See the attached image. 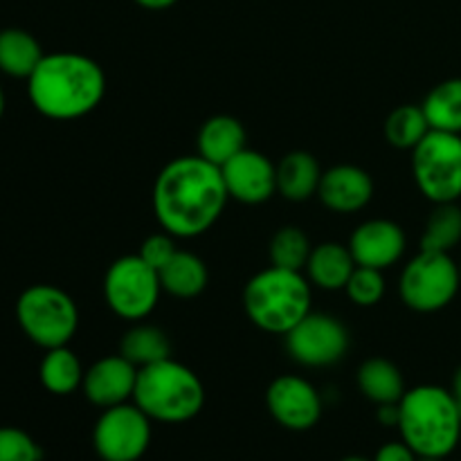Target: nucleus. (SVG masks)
<instances>
[{
  "mask_svg": "<svg viewBox=\"0 0 461 461\" xmlns=\"http://www.w3.org/2000/svg\"><path fill=\"white\" fill-rule=\"evenodd\" d=\"M230 194L221 167L201 156L171 160L153 185V214L165 232L194 239L207 232L223 214Z\"/></svg>",
  "mask_w": 461,
  "mask_h": 461,
  "instance_id": "nucleus-1",
  "label": "nucleus"
},
{
  "mask_svg": "<svg viewBox=\"0 0 461 461\" xmlns=\"http://www.w3.org/2000/svg\"><path fill=\"white\" fill-rule=\"evenodd\" d=\"M30 102L50 120L70 122L88 115L106 95V75L86 54H45L27 79Z\"/></svg>",
  "mask_w": 461,
  "mask_h": 461,
  "instance_id": "nucleus-2",
  "label": "nucleus"
},
{
  "mask_svg": "<svg viewBox=\"0 0 461 461\" xmlns=\"http://www.w3.org/2000/svg\"><path fill=\"white\" fill-rule=\"evenodd\" d=\"M401 439L419 457H448L461 441V408L450 390L419 385L399 403Z\"/></svg>",
  "mask_w": 461,
  "mask_h": 461,
  "instance_id": "nucleus-3",
  "label": "nucleus"
},
{
  "mask_svg": "<svg viewBox=\"0 0 461 461\" xmlns=\"http://www.w3.org/2000/svg\"><path fill=\"white\" fill-rule=\"evenodd\" d=\"M133 403L151 421L187 423L201 414L205 387L187 365L165 358L140 369Z\"/></svg>",
  "mask_w": 461,
  "mask_h": 461,
  "instance_id": "nucleus-4",
  "label": "nucleus"
},
{
  "mask_svg": "<svg viewBox=\"0 0 461 461\" xmlns=\"http://www.w3.org/2000/svg\"><path fill=\"white\" fill-rule=\"evenodd\" d=\"M243 309L261 331L286 336L311 313L309 279L297 270L270 266L246 284Z\"/></svg>",
  "mask_w": 461,
  "mask_h": 461,
  "instance_id": "nucleus-5",
  "label": "nucleus"
},
{
  "mask_svg": "<svg viewBox=\"0 0 461 461\" xmlns=\"http://www.w3.org/2000/svg\"><path fill=\"white\" fill-rule=\"evenodd\" d=\"M16 320L23 333L45 351L66 347L79 327V311L66 291L50 284L25 288L16 302Z\"/></svg>",
  "mask_w": 461,
  "mask_h": 461,
  "instance_id": "nucleus-6",
  "label": "nucleus"
},
{
  "mask_svg": "<svg viewBox=\"0 0 461 461\" xmlns=\"http://www.w3.org/2000/svg\"><path fill=\"white\" fill-rule=\"evenodd\" d=\"M412 174L419 192L432 201L457 203L461 198V135L430 131L412 149Z\"/></svg>",
  "mask_w": 461,
  "mask_h": 461,
  "instance_id": "nucleus-7",
  "label": "nucleus"
},
{
  "mask_svg": "<svg viewBox=\"0 0 461 461\" xmlns=\"http://www.w3.org/2000/svg\"><path fill=\"white\" fill-rule=\"evenodd\" d=\"M461 288L459 266L448 252L421 250L401 273L399 293L408 309L437 313L457 297Z\"/></svg>",
  "mask_w": 461,
  "mask_h": 461,
  "instance_id": "nucleus-8",
  "label": "nucleus"
},
{
  "mask_svg": "<svg viewBox=\"0 0 461 461\" xmlns=\"http://www.w3.org/2000/svg\"><path fill=\"white\" fill-rule=\"evenodd\" d=\"M160 275L140 255H126L113 261L104 277L106 304L122 320H144L160 300Z\"/></svg>",
  "mask_w": 461,
  "mask_h": 461,
  "instance_id": "nucleus-9",
  "label": "nucleus"
},
{
  "mask_svg": "<svg viewBox=\"0 0 461 461\" xmlns=\"http://www.w3.org/2000/svg\"><path fill=\"white\" fill-rule=\"evenodd\" d=\"M151 444V419L135 403L104 410L93 430L95 453L102 461H138Z\"/></svg>",
  "mask_w": 461,
  "mask_h": 461,
  "instance_id": "nucleus-10",
  "label": "nucleus"
},
{
  "mask_svg": "<svg viewBox=\"0 0 461 461\" xmlns=\"http://www.w3.org/2000/svg\"><path fill=\"white\" fill-rule=\"evenodd\" d=\"M286 349L293 360L304 367H331L345 358L349 349V333L333 315L311 311L286 333Z\"/></svg>",
  "mask_w": 461,
  "mask_h": 461,
  "instance_id": "nucleus-11",
  "label": "nucleus"
},
{
  "mask_svg": "<svg viewBox=\"0 0 461 461\" xmlns=\"http://www.w3.org/2000/svg\"><path fill=\"white\" fill-rule=\"evenodd\" d=\"M266 405L275 421L293 432L311 430L322 417V399L318 390L300 376L275 378L266 392Z\"/></svg>",
  "mask_w": 461,
  "mask_h": 461,
  "instance_id": "nucleus-12",
  "label": "nucleus"
},
{
  "mask_svg": "<svg viewBox=\"0 0 461 461\" xmlns=\"http://www.w3.org/2000/svg\"><path fill=\"white\" fill-rule=\"evenodd\" d=\"M230 198L246 205H261L277 192V165L264 153L243 149L221 167Z\"/></svg>",
  "mask_w": 461,
  "mask_h": 461,
  "instance_id": "nucleus-13",
  "label": "nucleus"
},
{
  "mask_svg": "<svg viewBox=\"0 0 461 461\" xmlns=\"http://www.w3.org/2000/svg\"><path fill=\"white\" fill-rule=\"evenodd\" d=\"M405 246H408V239H405L403 228L387 219L365 221L349 239V250L356 264L376 270L394 266L403 257Z\"/></svg>",
  "mask_w": 461,
  "mask_h": 461,
  "instance_id": "nucleus-14",
  "label": "nucleus"
},
{
  "mask_svg": "<svg viewBox=\"0 0 461 461\" xmlns=\"http://www.w3.org/2000/svg\"><path fill=\"white\" fill-rule=\"evenodd\" d=\"M138 372L140 369L122 354L106 356L84 374L81 390H84L86 399L97 408H115V405L129 403L133 399Z\"/></svg>",
  "mask_w": 461,
  "mask_h": 461,
  "instance_id": "nucleus-15",
  "label": "nucleus"
},
{
  "mask_svg": "<svg viewBox=\"0 0 461 461\" xmlns=\"http://www.w3.org/2000/svg\"><path fill=\"white\" fill-rule=\"evenodd\" d=\"M374 196V180L365 169L354 165L331 167L320 180L318 198L324 207L338 214H354L363 210Z\"/></svg>",
  "mask_w": 461,
  "mask_h": 461,
  "instance_id": "nucleus-16",
  "label": "nucleus"
},
{
  "mask_svg": "<svg viewBox=\"0 0 461 461\" xmlns=\"http://www.w3.org/2000/svg\"><path fill=\"white\" fill-rule=\"evenodd\" d=\"M198 156L216 167H223L246 149V129L232 115H214L198 131Z\"/></svg>",
  "mask_w": 461,
  "mask_h": 461,
  "instance_id": "nucleus-17",
  "label": "nucleus"
},
{
  "mask_svg": "<svg viewBox=\"0 0 461 461\" xmlns=\"http://www.w3.org/2000/svg\"><path fill=\"white\" fill-rule=\"evenodd\" d=\"M356 266L358 264H356L349 246L329 241L320 243L311 250L309 261H306V275H309V282L322 291H340L347 286Z\"/></svg>",
  "mask_w": 461,
  "mask_h": 461,
  "instance_id": "nucleus-18",
  "label": "nucleus"
},
{
  "mask_svg": "<svg viewBox=\"0 0 461 461\" xmlns=\"http://www.w3.org/2000/svg\"><path fill=\"white\" fill-rule=\"evenodd\" d=\"M322 174L320 162L311 153L293 151L277 165V192L286 201H309L311 196H318Z\"/></svg>",
  "mask_w": 461,
  "mask_h": 461,
  "instance_id": "nucleus-19",
  "label": "nucleus"
},
{
  "mask_svg": "<svg viewBox=\"0 0 461 461\" xmlns=\"http://www.w3.org/2000/svg\"><path fill=\"white\" fill-rule=\"evenodd\" d=\"M41 43L25 30L7 27L0 32V70L16 79H30L32 72L43 61Z\"/></svg>",
  "mask_w": 461,
  "mask_h": 461,
  "instance_id": "nucleus-20",
  "label": "nucleus"
},
{
  "mask_svg": "<svg viewBox=\"0 0 461 461\" xmlns=\"http://www.w3.org/2000/svg\"><path fill=\"white\" fill-rule=\"evenodd\" d=\"M358 387L365 399L376 405L399 403L408 392L401 369L385 358H369L360 365Z\"/></svg>",
  "mask_w": 461,
  "mask_h": 461,
  "instance_id": "nucleus-21",
  "label": "nucleus"
},
{
  "mask_svg": "<svg viewBox=\"0 0 461 461\" xmlns=\"http://www.w3.org/2000/svg\"><path fill=\"white\" fill-rule=\"evenodd\" d=\"M158 275H160L162 291L180 297V300H192V297L201 295L207 286V279H210L207 266L203 264L201 257L185 250L176 252L174 259Z\"/></svg>",
  "mask_w": 461,
  "mask_h": 461,
  "instance_id": "nucleus-22",
  "label": "nucleus"
},
{
  "mask_svg": "<svg viewBox=\"0 0 461 461\" xmlns=\"http://www.w3.org/2000/svg\"><path fill=\"white\" fill-rule=\"evenodd\" d=\"M84 367L72 349L66 347H54L48 349L45 358L41 360L39 376L45 390L50 394L68 396L84 385Z\"/></svg>",
  "mask_w": 461,
  "mask_h": 461,
  "instance_id": "nucleus-23",
  "label": "nucleus"
},
{
  "mask_svg": "<svg viewBox=\"0 0 461 461\" xmlns=\"http://www.w3.org/2000/svg\"><path fill=\"white\" fill-rule=\"evenodd\" d=\"M421 108L432 131L461 135V77L437 84L423 99Z\"/></svg>",
  "mask_w": 461,
  "mask_h": 461,
  "instance_id": "nucleus-24",
  "label": "nucleus"
},
{
  "mask_svg": "<svg viewBox=\"0 0 461 461\" xmlns=\"http://www.w3.org/2000/svg\"><path fill=\"white\" fill-rule=\"evenodd\" d=\"M120 354L124 356L129 363H133L135 367L142 369L147 367V365L171 358V345L169 338L165 336V331H160L158 327H151V324H138V327L129 329V331L122 336Z\"/></svg>",
  "mask_w": 461,
  "mask_h": 461,
  "instance_id": "nucleus-25",
  "label": "nucleus"
},
{
  "mask_svg": "<svg viewBox=\"0 0 461 461\" xmlns=\"http://www.w3.org/2000/svg\"><path fill=\"white\" fill-rule=\"evenodd\" d=\"M461 243V207L457 203H439L428 216L421 234V250L448 252Z\"/></svg>",
  "mask_w": 461,
  "mask_h": 461,
  "instance_id": "nucleus-26",
  "label": "nucleus"
},
{
  "mask_svg": "<svg viewBox=\"0 0 461 461\" xmlns=\"http://www.w3.org/2000/svg\"><path fill=\"white\" fill-rule=\"evenodd\" d=\"M430 131L432 129L428 124L423 108L412 106V104L394 108L385 122V138L396 149H410L412 151Z\"/></svg>",
  "mask_w": 461,
  "mask_h": 461,
  "instance_id": "nucleus-27",
  "label": "nucleus"
},
{
  "mask_svg": "<svg viewBox=\"0 0 461 461\" xmlns=\"http://www.w3.org/2000/svg\"><path fill=\"white\" fill-rule=\"evenodd\" d=\"M311 241L300 228L295 225H286V228L277 230L275 237L270 239V261L277 268H286V270H302L306 268V261L311 257Z\"/></svg>",
  "mask_w": 461,
  "mask_h": 461,
  "instance_id": "nucleus-28",
  "label": "nucleus"
},
{
  "mask_svg": "<svg viewBox=\"0 0 461 461\" xmlns=\"http://www.w3.org/2000/svg\"><path fill=\"white\" fill-rule=\"evenodd\" d=\"M347 295L356 306H376L385 295V277L383 270L367 268V266H356L349 282L345 286Z\"/></svg>",
  "mask_w": 461,
  "mask_h": 461,
  "instance_id": "nucleus-29",
  "label": "nucleus"
},
{
  "mask_svg": "<svg viewBox=\"0 0 461 461\" xmlns=\"http://www.w3.org/2000/svg\"><path fill=\"white\" fill-rule=\"evenodd\" d=\"M43 450L21 428H0V461H41Z\"/></svg>",
  "mask_w": 461,
  "mask_h": 461,
  "instance_id": "nucleus-30",
  "label": "nucleus"
},
{
  "mask_svg": "<svg viewBox=\"0 0 461 461\" xmlns=\"http://www.w3.org/2000/svg\"><path fill=\"white\" fill-rule=\"evenodd\" d=\"M174 239H176L174 234H169V232L151 234L149 239H144V243L140 246L138 255L142 257V259L147 261L153 270H158V273H160V270L165 268L171 259H174L176 252H178Z\"/></svg>",
  "mask_w": 461,
  "mask_h": 461,
  "instance_id": "nucleus-31",
  "label": "nucleus"
},
{
  "mask_svg": "<svg viewBox=\"0 0 461 461\" xmlns=\"http://www.w3.org/2000/svg\"><path fill=\"white\" fill-rule=\"evenodd\" d=\"M419 455L405 444L403 439L401 441H390V444L381 446V450L376 453L374 461H417Z\"/></svg>",
  "mask_w": 461,
  "mask_h": 461,
  "instance_id": "nucleus-32",
  "label": "nucleus"
},
{
  "mask_svg": "<svg viewBox=\"0 0 461 461\" xmlns=\"http://www.w3.org/2000/svg\"><path fill=\"white\" fill-rule=\"evenodd\" d=\"M399 403L378 405V421H381L383 426H387V428L399 426Z\"/></svg>",
  "mask_w": 461,
  "mask_h": 461,
  "instance_id": "nucleus-33",
  "label": "nucleus"
},
{
  "mask_svg": "<svg viewBox=\"0 0 461 461\" xmlns=\"http://www.w3.org/2000/svg\"><path fill=\"white\" fill-rule=\"evenodd\" d=\"M135 3L144 9H167L174 3H178V0H135Z\"/></svg>",
  "mask_w": 461,
  "mask_h": 461,
  "instance_id": "nucleus-34",
  "label": "nucleus"
},
{
  "mask_svg": "<svg viewBox=\"0 0 461 461\" xmlns=\"http://www.w3.org/2000/svg\"><path fill=\"white\" fill-rule=\"evenodd\" d=\"M450 394L455 396V401H457L459 408H461V365H459L457 372H455V376H453V385H450Z\"/></svg>",
  "mask_w": 461,
  "mask_h": 461,
  "instance_id": "nucleus-35",
  "label": "nucleus"
},
{
  "mask_svg": "<svg viewBox=\"0 0 461 461\" xmlns=\"http://www.w3.org/2000/svg\"><path fill=\"white\" fill-rule=\"evenodd\" d=\"M340 461H374V459H365V457H360V455H349V457H345Z\"/></svg>",
  "mask_w": 461,
  "mask_h": 461,
  "instance_id": "nucleus-36",
  "label": "nucleus"
},
{
  "mask_svg": "<svg viewBox=\"0 0 461 461\" xmlns=\"http://www.w3.org/2000/svg\"><path fill=\"white\" fill-rule=\"evenodd\" d=\"M3 113H5V93L0 88V120H3Z\"/></svg>",
  "mask_w": 461,
  "mask_h": 461,
  "instance_id": "nucleus-37",
  "label": "nucleus"
},
{
  "mask_svg": "<svg viewBox=\"0 0 461 461\" xmlns=\"http://www.w3.org/2000/svg\"><path fill=\"white\" fill-rule=\"evenodd\" d=\"M417 461H444V457H419Z\"/></svg>",
  "mask_w": 461,
  "mask_h": 461,
  "instance_id": "nucleus-38",
  "label": "nucleus"
},
{
  "mask_svg": "<svg viewBox=\"0 0 461 461\" xmlns=\"http://www.w3.org/2000/svg\"><path fill=\"white\" fill-rule=\"evenodd\" d=\"M459 275H461V264H459Z\"/></svg>",
  "mask_w": 461,
  "mask_h": 461,
  "instance_id": "nucleus-39",
  "label": "nucleus"
},
{
  "mask_svg": "<svg viewBox=\"0 0 461 461\" xmlns=\"http://www.w3.org/2000/svg\"><path fill=\"white\" fill-rule=\"evenodd\" d=\"M459 446H461V441H459Z\"/></svg>",
  "mask_w": 461,
  "mask_h": 461,
  "instance_id": "nucleus-40",
  "label": "nucleus"
}]
</instances>
